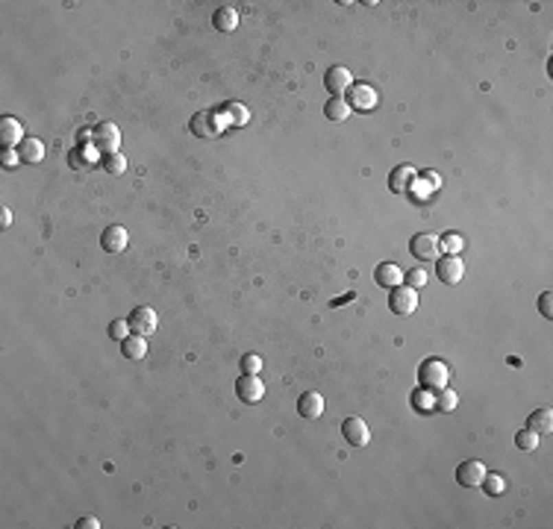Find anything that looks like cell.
I'll return each mask as SVG.
<instances>
[{"label": "cell", "instance_id": "7c38bea8", "mask_svg": "<svg viewBox=\"0 0 553 529\" xmlns=\"http://www.w3.org/2000/svg\"><path fill=\"white\" fill-rule=\"evenodd\" d=\"M127 244H130V233L124 230L121 224L106 226V230H103V235H100V247H103L106 253H124V250H127Z\"/></svg>", "mask_w": 553, "mask_h": 529}, {"label": "cell", "instance_id": "f1b7e54d", "mask_svg": "<svg viewBox=\"0 0 553 529\" xmlns=\"http://www.w3.org/2000/svg\"><path fill=\"white\" fill-rule=\"evenodd\" d=\"M462 247H465V238L456 235V233L442 238V250H447V256H459V253H462Z\"/></svg>", "mask_w": 553, "mask_h": 529}, {"label": "cell", "instance_id": "2e32d148", "mask_svg": "<svg viewBox=\"0 0 553 529\" xmlns=\"http://www.w3.org/2000/svg\"><path fill=\"white\" fill-rule=\"evenodd\" d=\"M418 176V171L412 168V165H398L392 174H389V189L394 191V194H406L412 189V180Z\"/></svg>", "mask_w": 553, "mask_h": 529}, {"label": "cell", "instance_id": "74e56055", "mask_svg": "<svg viewBox=\"0 0 553 529\" xmlns=\"http://www.w3.org/2000/svg\"><path fill=\"white\" fill-rule=\"evenodd\" d=\"M353 297H357V294L350 292V294H344V297H339V300H332V306H339V303H348V300H353Z\"/></svg>", "mask_w": 553, "mask_h": 529}, {"label": "cell", "instance_id": "5bb4252c", "mask_svg": "<svg viewBox=\"0 0 553 529\" xmlns=\"http://www.w3.org/2000/svg\"><path fill=\"white\" fill-rule=\"evenodd\" d=\"M341 435L348 438V444H353V447H365V444L371 441V430L368 423H365L362 418H348L341 423Z\"/></svg>", "mask_w": 553, "mask_h": 529}, {"label": "cell", "instance_id": "7402d4cb", "mask_svg": "<svg viewBox=\"0 0 553 529\" xmlns=\"http://www.w3.org/2000/svg\"><path fill=\"white\" fill-rule=\"evenodd\" d=\"M18 153H21V162L36 165V162L45 159V144H41L38 139H24L18 144Z\"/></svg>", "mask_w": 553, "mask_h": 529}, {"label": "cell", "instance_id": "4fadbf2b", "mask_svg": "<svg viewBox=\"0 0 553 529\" xmlns=\"http://www.w3.org/2000/svg\"><path fill=\"white\" fill-rule=\"evenodd\" d=\"M324 86L330 89V95L332 97H339V95H344V91H350V86H353V74L348 68H341V65H332L327 74H324Z\"/></svg>", "mask_w": 553, "mask_h": 529}, {"label": "cell", "instance_id": "f546056e", "mask_svg": "<svg viewBox=\"0 0 553 529\" xmlns=\"http://www.w3.org/2000/svg\"><path fill=\"white\" fill-rule=\"evenodd\" d=\"M259 371H262V356H256V353L242 356V373H259Z\"/></svg>", "mask_w": 553, "mask_h": 529}, {"label": "cell", "instance_id": "e575fe53", "mask_svg": "<svg viewBox=\"0 0 553 529\" xmlns=\"http://www.w3.org/2000/svg\"><path fill=\"white\" fill-rule=\"evenodd\" d=\"M539 312L545 318H553V294L550 292H541L539 294Z\"/></svg>", "mask_w": 553, "mask_h": 529}, {"label": "cell", "instance_id": "4dcf8cb0", "mask_svg": "<svg viewBox=\"0 0 553 529\" xmlns=\"http://www.w3.org/2000/svg\"><path fill=\"white\" fill-rule=\"evenodd\" d=\"M403 279L409 283V288H424L427 285V271H421V268H412L409 274H403Z\"/></svg>", "mask_w": 553, "mask_h": 529}, {"label": "cell", "instance_id": "3957f363", "mask_svg": "<svg viewBox=\"0 0 553 529\" xmlns=\"http://www.w3.org/2000/svg\"><path fill=\"white\" fill-rule=\"evenodd\" d=\"M409 253L421 262H436L442 256V238L433 235V233H421L409 242Z\"/></svg>", "mask_w": 553, "mask_h": 529}, {"label": "cell", "instance_id": "d4e9b609", "mask_svg": "<svg viewBox=\"0 0 553 529\" xmlns=\"http://www.w3.org/2000/svg\"><path fill=\"white\" fill-rule=\"evenodd\" d=\"M456 403H459V397H456V391L447 386V388H442V391H436V409H442V412H453L456 409Z\"/></svg>", "mask_w": 553, "mask_h": 529}, {"label": "cell", "instance_id": "836d02e7", "mask_svg": "<svg viewBox=\"0 0 553 529\" xmlns=\"http://www.w3.org/2000/svg\"><path fill=\"white\" fill-rule=\"evenodd\" d=\"M18 159H21L18 148H6L3 153H0V165H3V168H15V165H18Z\"/></svg>", "mask_w": 553, "mask_h": 529}, {"label": "cell", "instance_id": "8d00e7d4", "mask_svg": "<svg viewBox=\"0 0 553 529\" xmlns=\"http://www.w3.org/2000/svg\"><path fill=\"white\" fill-rule=\"evenodd\" d=\"M0 224H3V226H9V224H12V212H9L6 206H3V209H0Z\"/></svg>", "mask_w": 553, "mask_h": 529}, {"label": "cell", "instance_id": "8992f818", "mask_svg": "<svg viewBox=\"0 0 553 529\" xmlns=\"http://www.w3.org/2000/svg\"><path fill=\"white\" fill-rule=\"evenodd\" d=\"M377 103H380V95L368 86V82H353L350 86V91H348V106L350 109L371 112V109H377Z\"/></svg>", "mask_w": 553, "mask_h": 529}, {"label": "cell", "instance_id": "9c48e42d", "mask_svg": "<svg viewBox=\"0 0 553 529\" xmlns=\"http://www.w3.org/2000/svg\"><path fill=\"white\" fill-rule=\"evenodd\" d=\"M483 480H486V465L477 459H468L456 468V482L462 489H477V485H483Z\"/></svg>", "mask_w": 553, "mask_h": 529}, {"label": "cell", "instance_id": "ac0fdd59", "mask_svg": "<svg viewBox=\"0 0 553 529\" xmlns=\"http://www.w3.org/2000/svg\"><path fill=\"white\" fill-rule=\"evenodd\" d=\"M374 279H377V285L380 288H398L400 283H403V271L394 262H380L377 265V271H374Z\"/></svg>", "mask_w": 553, "mask_h": 529}, {"label": "cell", "instance_id": "ba28073f", "mask_svg": "<svg viewBox=\"0 0 553 529\" xmlns=\"http://www.w3.org/2000/svg\"><path fill=\"white\" fill-rule=\"evenodd\" d=\"M236 394L242 403H259L265 397V382L259 379V373H242V379L236 382Z\"/></svg>", "mask_w": 553, "mask_h": 529}, {"label": "cell", "instance_id": "1f68e13d", "mask_svg": "<svg viewBox=\"0 0 553 529\" xmlns=\"http://www.w3.org/2000/svg\"><path fill=\"white\" fill-rule=\"evenodd\" d=\"M109 336L115 341H124V338L130 336V324H127V320H112V324H109Z\"/></svg>", "mask_w": 553, "mask_h": 529}, {"label": "cell", "instance_id": "9a60e30c", "mask_svg": "<svg viewBox=\"0 0 553 529\" xmlns=\"http://www.w3.org/2000/svg\"><path fill=\"white\" fill-rule=\"evenodd\" d=\"M324 397H321L318 391H304L300 394V400H297V412L304 414V418H309V421H315V418H321L324 414Z\"/></svg>", "mask_w": 553, "mask_h": 529}, {"label": "cell", "instance_id": "83f0119b", "mask_svg": "<svg viewBox=\"0 0 553 529\" xmlns=\"http://www.w3.org/2000/svg\"><path fill=\"white\" fill-rule=\"evenodd\" d=\"M412 406H415V409H421V412L436 409V394H433V391H427V388H418V391L412 394Z\"/></svg>", "mask_w": 553, "mask_h": 529}, {"label": "cell", "instance_id": "5b68a950", "mask_svg": "<svg viewBox=\"0 0 553 529\" xmlns=\"http://www.w3.org/2000/svg\"><path fill=\"white\" fill-rule=\"evenodd\" d=\"M127 324H130V333H133V336L148 338V336L156 333V327H159V318H156V312H153L150 306H139V309H133V312H130Z\"/></svg>", "mask_w": 553, "mask_h": 529}, {"label": "cell", "instance_id": "4316f807", "mask_svg": "<svg viewBox=\"0 0 553 529\" xmlns=\"http://www.w3.org/2000/svg\"><path fill=\"white\" fill-rule=\"evenodd\" d=\"M515 444H518V450L533 453V450L539 447V432H533V430H521V432L515 435Z\"/></svg>", "mask_w": 553, "mask_h": 529}, {"label": "cell", "instance_id": "277c9868", "mask_svg": "<svg viewBox=\"0 0 553 529\" xmlns=\"http://www.w3.org/2000/svg\"><path fill=\"white\" fill-rule=\"evenodd\" d=\"M389 309H392L394 315H400V318L412 315L415 309H418V292H415V288H409V285L392 288V292H389Z\"/></svg>", "mask_w": 553, "mask_h": 529}, {"label": "cell", "instance_id": "603a6c76", "mask_svg": "<svg viewBox=\"0 0 553 529\" xmlns=\"http://www.w3.org/2000/svg\"><path fill=\"white\" fill-rule=\"evenodd\" d=\"M527 430H533L539 435H545L553 430V412L550 409H536L533 414L527 418Z\"/></svg>", "mask_w": 553, "mask_h": 529}, {"label": "cell", "instance_id": "7a4b0ae2", "mask_svg": "<svg viewBox=\"0 0 553 529\" xmlns=\"http://www.w3.org/2000/svg\"><path fill=\"white\" fill-rule=\"evenodd\" d=\"M224 127L227 124L218 109H203L197 115H192V121H189V130L194 139H215L218 132H224Z\"/></svg>", "mask_w": 553, "mask_h": 529}, {"label": "cell", "instance_id": "6da1fadb", "mask_svg": "<svg viewBox=\"0 0 553 529\" xmlns=\"http://www.w3.org/2000/svg\"><path fill=\"white\" fill-rule=\"evenodd\" d=\"M447 382H451V371H447V365H444L442 359L430 356V359H424L421 365H418V386L421 388L436 394V391L447 388Z\"/></svg>", "mask_w": 553, "mask_h": 529}, {"label": "cell", "instance_id": "30bf717a", "mask_svg": "<svg viewBox=\"0 0 553 529\" xmlns=\"http://www.w3.org/2000/svg\"><path fill=\"white\" fill-rule=\"evenodd\" d=\"M100 159L103 156H100V150L95 148V144H91V148H89V144H77V148L68 153V165L74 171H91Z\"/></svg>", "mask_w": 553, "mask_h": 529}, {"label": "cell", "instance_id": "e0dca14e", "mask_svg": "<svg viewBox=\"0 0 553 529\" xmlns=\"http://www.w3.org/2000/svg\"><path fill=\"white\" fill-rule=\"evenodd\" d=\"M24 141V124L18 118H3L0 121V144L6 148H18V144Z\"/></svg>", "mask_w": 553, "mask_h": 529}, {"label": "cell", "instance_id": "44dd1931", "mask_svg": "<svg viewBox=\"0 0 553 529\" xmlns=\"http://www.w3.org/2000/svg\"><path fill=\"white\" fill-rule=\"evenodd\" d=\"M218 112H221V118H224L227 127H245L247 118H250L242 103H224V106L218 109Z\"/></svg>", "mask_w": 553, "mask_h": 529}, {"label": "cell", "instance_id": "484cf974", "mask_svg": "<svg viewBox=\"0 0 553 529\" xmlns=\"http://www.w3.org/2000/svg\"><path fill=\"white\" fill-rule=\"evenodd\" d=\"M100 165H103V168H106L109 174H115V176L127 171V159L121 156V150H118V153H106V156L100 159Z\"/></svg>", "mask_w": 553, "mask_h": 529}, {"label": "cell", "instance_id": "8fae6325", "mask_svg": "<svg viewBox=\"0 0 553 529\" xmlns=\"http://www.w3.org/2000/svg\"><path fill=\"white\" fill-rule=\"evenodd\" d=\"M436 274H439V279L444 285H456V283H462V277H465V265L459 256H439Z\"/></svg>", "mask_w": 553, "mask_h": 529}, {"label": "cell", "instance_id": "cb8c5ba5", "mask_svg": "<svg viewBox=\"0 0 553 529\" xmlns=\"http://www.w3.org/2000/svg\"><path fill=\"white\" fill-rule=\"evenodd\" d=\"M324 115L332 121V124H341V121H348V115H350V106H348V100H341V97H330L327 103H324Z\"/></svg>", "mask_w": 553, "mask_h": 529}, {"label": "cell", "instance_id": "d6986e66", "mask_svg": "<svg viewBox=\"0 0 553 529\" xmlns=\"http://www.w3.org/2000/svg\"><path fill=\"white\" fill-rule=\"evenodd\" d=\"M121 353H124V359H130V362H142L144 356H148V338H142V336H127L121 341Z\"/></svg>", "mask_w": 553, "mask_h": 529}, {"label": "cell", "instance_id": "ffe728a7", "mask_svg": "<svg viewBox=\"0 0 553 529\" xmlns=\"http://www.w3.org/2000/svg\"><path fill=\"white\" fill-rule=\"evenodd\" d=\"M212 27L218 30V33H233V30L238 27V12L233 6H218L215 15H212Z\"/></svg>", "mask_w": 553, "mask_h": 529}, {"label": "cell", "instance_id": "d6a6232c", "mask_svg": "<svg viewBox=\"0 0 553 529\" xmlns=\"http://www.w3.org/2000/svg\"><path fill=\"white\" fill-rule=\"evenodd\" d=\"M483 489H486L488 494H504V480H500V476H495V473H486Z\"/></svg>", "mask_w": 553, "mask_h": 529}, {"label": "cell", "instance_id": "52a82bcc", "mask_svg": "<svg viewBox=\"0 0 553 529\" xmlns=\"http://www.w3.org/2000/svg\"><path fill=\"white\" fill-rule=\"evenodd\" d=\"M91 144H95L103 156H106V153H118V148H121V130L115 127V124H98Z\"/></svg>", "mask_w": 553, "mask_h": 529}, {"label": "cell", "instance_id": "d590c367", "mask_svg": "<svg viewBox=\"0 0 553 529\" xmlns=\"http://www.w3.org/2000/svg\"><path fill=\"white\" fill-rule=\"evenodd\" d=\"M74 526H77V529H100L98 517H80V521H77Z\"/></svg>", "mask_w": 553, "mask_h": 529}]
</instances>
